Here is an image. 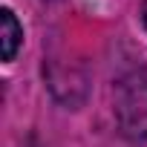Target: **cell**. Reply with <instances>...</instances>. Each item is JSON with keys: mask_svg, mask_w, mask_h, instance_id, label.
Listing matches in <instances>:
<instances>
[{"mask_svg": "<svg viewBox=\"0 0 147 147\" xmlns=\"http://www.w3.org/2000/svg\"><path fill=\"white\" fill-rule=\"evenodd\" d=\"M115 113L127 136H147V72H133L118 81Z\"/></svg>", "mask_w": 147, "mask_h": 147, "instance_id": "cell-1", "label": "cell"}, {"mask_svg": "<svg viewBox=\"0 0 147 147\" xmlns=\"http://www.w3.org/2000/svg\"><path fill=\"white\" fill-rule=\"evenodd\" d=\"M20 40H23V26L18 23L12 9H3L0 12V46H3V61L15 58Z\"/></svg>", "mask_w": 147, "mask_h": 147, "instance_id": "cell-2", "label": "cell"}, {"mask_svg": "<svg viewBox=\"0 0 147 147\" xmlns=\"http://www.w3.org/2000/svg\"><path fill=\"white\" fill-rule=\"evenodd\" d=\"M141 20H144V29H147V0H144V6H141Z\"/></svg>", "mask_w": 147, "mask_h": 147, "instance_id": "cell-3", "label": "cell"}]
</instances>
